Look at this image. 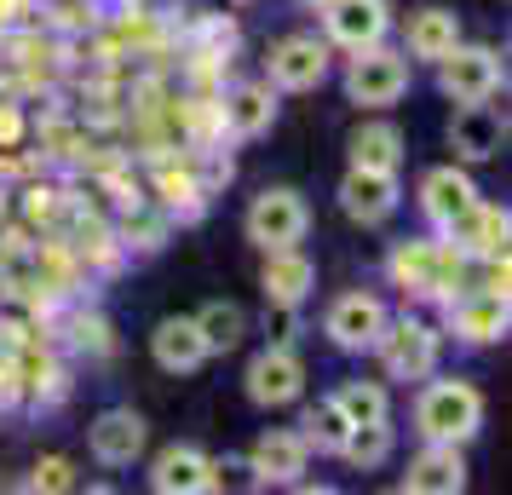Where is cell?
<instances>
[{
  "label": "cell",
  "mask_w": 512,
  "mask_h": 495,
  "mask_svg": "<svg viewBox=\"0 0 512 495\" xmlns=\"http://www.w3.org/2000/svg\"><path fill=\"white\" fill-rule=\"evenodd\" d=\"M415 432L420 444H472L484 432V392L472 380H426L415 398Z\"/></svg>",
  "instance_id": "obj_1"
},
{
  "label": "cell",
  "mask_w": 512,
  "mask_h": 495,
  "mask_svg": "<svg viewBox=\"0 0 512 495\" xmlns=\"http://www.w3.org/2000/svg\"><path fill=\"white\" fill-rule=\"evenodd\" d=\"M409 75H415V58H409V52L374 41V47L351 52L346 98L351 104H363V110H386V104H397V98L409 93Z\"/></svg>",
  "instance_id": "obj_2"
},
{
  "label": "cell",
  "mask_w": 512,
  "mask_h": 495,
  "mask_svg": "<svg viewBox=\"0 0 512 495\" xmlns=\"http://www.w3.org/2000/svg\"><path fill=\"white\" fill-rule=\"evenodd\" d=\"M242 231H248V242H254L259 254H271V248H300L305 231H311V208H305L300 190L271 185V190H259L254 202H248Z\"/></svg>",
  "instance_id": "obj_3"
},
{
  "label": "cell",
  "mask_w": 512,
  "mask_h": 495,
  "mask_svg": "<svg viewBox=\"0 0 512 495\" xmlns=\"http://www.w3.org/2000/svg\"><path fill=\"white\" fill-rule=\"evenodd\" d=\"M438 346L443 334L432 323H420V317H386V329L374 340V352H380L392 380H426L438 369Z\"/></svg>",
  "instance_id": "obj_4"
},
{
  "label": "cell",
  "mask_w": 512,
  "mask_h": 495,
  "mask_svg": "<svg viewBox=\"0 0 512 495\" xmlns=\"http://www.w3.org/2000/svg\"><path fill=\"white\" fill-rule=\"evenodd\" d=\"M501 52L495 47H478V41H455V47L438 58V87L443 98L455 104H478V98H495L501 93Z\"/></svg>",
  "instance_id": "obj_5"
},
{
  "label": "cell",
  "mask_w": 512,
  "mask_h": 495,
  "mask_svg": "<svg viewBox=\"0 0 512 495\" xmlns=\"http://www.w3.org/2000/svg\"><path fill=\"white\" fill-rule=\"evenodd\" d=\"M386 300L380 294H369V288H351V294H340L334 306H328L323 317V334L340 346V352H374V340H380V329H386Z\"/></svg>",
  "instance_id": "obj_6"
},
{
  "label": "cell",
  "mask_w": 512,
  "mask_h": 495,
  "mask_svg": "<svg viewBox=\"0 0 512 495\" xmlns=\"http://www.w3.org/2000/svg\"><path fill=\"white\" fill-rule=\"evenodd\" d=\"M403 202V185H397L392 167H346L340 179V213L357 219V225H386Z\"/></svg>",
  "instance_id": "obj_7"
},
{
  "label": "cell",
  "mask_w": 512,
  "mask_h": 495,
  "mask_svg": "<svg viewBox=\"0 0 512 495\" xmlns=\"http://www.w3.org/2000/svg\"><path fill=\"white\" fill-rule=\"evenodd\" d=\"M317 12H323L328 47L340 52H363L374 41H386V29H392V6L386 0H328Z\"/></svg>",
  "instance_id": "obj_8"
},
{
  "label": "cell",
  "mask_w": 512,
  "mask_h": 495,
  "mask_svg": "<svg viewBox=\"0 0 512 495\" xmlns=\"http://www.w3.org/2000/svg\"><path fill=\"white\" fill-rule=\"evenodd\" d=\"M242 380H248V403H259V409H288L305 392V363L294 357V346H265L248 363Z\"/></svg>",
  "instance_id": "obj_9"
},
{
  "label": "cell",
  "mask_w": 512,
  "mask_h": 495,
  "mask_svg": "<svg viewBox=\"0 0 512 495\" xmlns=\"http://www.w3.org/2000/svg\"><path fill=\"white\" fill-rule=\"evenodd\" d=\"M328 81V41L317 35H288L271 47V87L277 93H317Z\"/></svg>",
  "instance_id": "obj_10"
},
{
  "label": "cell",
  "mask_w": 512,
  "mask_h": 495,
  "mask_svg": "<svg viewBox=\"0 0 512 495\" xmlns=\"http://www.w3.org/2000/svg\"><path fill=\"white\" fill-rule=\"evenodd\" d=\"M501 144H507V116L489 98L455 104V116H449V150L461 162H489V156H501Z\"/></svg>",
  "instance_id": "obj_11"
},
{
  "label": "cell",
  "mask_w": 512,
  "mask_h": 495,
  "mask_svg": "<svg viewBox=\"0 0 512 495\" xmlns=\"http://www.w3.org/2000/svg\"><path fill=\"white\" fill-rule=\"evenodd\" d=\"M472 208H478V185L466 179L461 167H432V173L420 179V213L432 219V231L449 236Z\"/></svg>",
  "instance_id": "obj_12"
},
{
  "label": "cell",
  "mask_w": 512,
  "mask_h": 495,
  "mask_svg": "<svg viewBox=\"0 0 512 495\" xmlns=\"http://www.w3.org/2000/svg\"><path fill=\"white\" fill-rule=\"evenodd\" d=\"M150 490L156 495H208V490H219V461L202 455V449H190V444H173L156 455Z\"/></svg>",
  "instance_id": "obj_13"
},
{
  "label": "cell",
  "mask_w": 512,
  "mask_h": 495,
  "mask_svg": "<svg viewBox=\"0 0 512 495\" xmlns=\"http://www.w3.org/2000/svg\"><path fill=\"white\" fill-rule=\"evenodd\" d=\"M449 329L461 334L466 346H489V340H507L512 329V306L501 288H472L466 300H449Z\"/></svg>",
  "instance_id": "obj_14"
},
{
  "label": "cell",
  "mask_w": 512,
  "mask_h": 495,
  "mask_svg": "<svg viewBox=\"0 0 512 495\" xmlns=\"http://www.w3.org/2000/svg\"><path fill=\"white\" fill-rule=\"evenodd\" d=\"M144 438H150V426H144V415H133V409H104V415L87 426V449H93L98 467H133L144 455Z\"/></svg>",
  "instance_id": "obj_15"
},
{
  "label": "cell",
  "mask_w": 512,
  "mask_h": 495,
  "mask_svg": "<svg viewBox=\"0 0 512 495\" xmlns=\"http://www.w3.org/2000/svg\"><path fill=\"white\" fill-rule=\"evenodd\" d=\"M409 495H461L466 490V455L461 444H426L403 472Z\"/></svg>",
  "instance_id": "obj_16"
},
{
  "label": "cell",
  "mask_w": 512,
  "mask_h": 495,
  "mask_svg": "<svg viewBox=\"0 0 512 495\" xmlns=\"http://www.w3.org/2000/svg\"><path fill=\"white\" fill-rule=\"evenodd\" d=\"M311 467V449H305L300 432H265L254 449H248V472L254 484H300V472Z\"/></svg>",
  "instance_id": "obj_17"
},
{
  "label": "cell",
  "mask_w": 512,
  "mask_h": 495,
  "mask_svg": "<svg viewBox=\"0 0 512 495\" xmlns=\"http://www.w3.org/2000/svg\"><path fill=\"white\" fill-rule=\"evenodd\" d=\"M277 127V87L271 81H236L225 93V133L231 139H265Z\"/></svg>",
  "instance_id": "obj_18"
},
{
  "label": "cell",
  "mask_w": 512,
  "mask_h": 495,
  "mask_svg": "<svg viewBox=\"0 0 512 495\" xmlns=\"http://www.w3.org/2000/svg\"><path fill=\"white\" fill-rule=\"evenodd\" d=\"M150 357H156L162 375H196V369L208 363V340L196 329V317H167V323H156Z\"/></svg>",
  "instance_id": "obj_19"
},
{
  "label": "cell",
  "mask_w": 512,
  "mask_h": 495,
  "mask_svg": "<svg viewBox=\"0 0 512 495\" xmlns=\"http://www.w3.org/2000/svg\"><path fill=\"white\" fill-rule=\"evenodd\" d=\"M259 288H265V306H305V294L317 288V265L305 260L300 248H271L265 271H259Z\"/></svg>",
  "instance_id": "obj_20"
},
{
  "label": "cell",
  "mask_w": 512,
  "mask_h": 495,
  "mask_svg": "<svg viewBox=\"0 0 512 495\" xmlns=\"http://www.w3.org/2000/svg\"><path fill=\"white\" fill-rule=\"evenodd\" d=\"M455 41H461V18L449 6H420V12H409V24H403V52L420 58V64H438Z\"/></svg>",
  "instance_id": "obj_21"
},
{
  "label": "cell",
  "mask_w": 512,
  "mask_h": 495,
  "mask_svg": "<svg viewBox=\"0 0 512 495\" xmlns=\"http://www.w3.org/2000/svg\"><path fill=\"white\" fill-rule=\"evenodd\" d=\"M351 150V167H403V133H397L392 121H363L357 133L346 139Z\"/></svg>",
  "instance_id": "obj_22"
},
{
  "label": "cell",
  "mask_w": 512,
  "mask_h": 495,
  "mask_svg": "<svg viewBox=\"0 0 512 495\" xmlns=\"http://www.w3.org/2000/svg\"><path fill=\"white\" fill-rule=\"evenodd\" d=\"M346 432H351V421H346V409H340L334 398H317L300 415V438H305V449H317V455H340Z\"/></svg>",
  "instance_id": "obj_23"
},
{
  "label": "cell",
  "mask_w": 512,
  "mask_h": 495,
  "mask_svg": "<svg viewBox=\"0 0 512 495\" xmlns=\"http://www.w3.org/2000/svg\"><path fill=\"white\" fill-rule=\"evenodd\" d=\"M196 329H202V340H208V357L213 352H236L248 317H242V306H231V300H213V306L196 311Z\"/></svg>",
  "instance_id": "obj_24"
},
{
  "label": "cell",
  "mask_w": 512,
  "mask_h": 495,
  "mask_svg": "<svg viewBox=\"0 0 512 495\" xmlns=\"http://www.w3.org/2000/svg\"><path fill=\"white\" fill-rule=\"evenodd\" d=\"M334 403L346 409V421H351V426L392 421V398H386V386H380V380H346V386L334 392Z\"/></svg>",
  "instance_id": "obj_25"
},
{
  "label": "cell",
  "mask_w": 512,
  "mask_h": 495,
  "mask_svg": "<svg viewBox=\"0 0 512 495\" xmlns=\"http://www.w3.org/2000/svg\"><path fill=\"white\" fill-rule=\"evenodd\" d=\"M386 455H392V426H386V421L351 426L346 444H340V461H351V467H363V472H374Z\"/></svg>",
  "instance_id": "obj_26"
},
{
  "label": "cell",
  "mask_w": 512,
  "mask_h": 495,
  "mask_svg": "<svg viewBox=\"0 0 512 495\" xmlns=\"http://www.w3.org/2000/svg\"><path fill=\"white\" fill-rule=\"evenodd\" d=\"M29 484H35V490H75V467L52 455V461H41V467H35V478H29Z\"/></svg>",
  "instance_id": "obj_27"
},
{
  "label": "cell",
  "mask_w": 512,
  "mask_h": 495,
  "mask_svg": "<svg viewBox=\"0 0 512 495\" xmlns=\"http://www.w3.org/2000/svg\"><path fill=\"white\" fill-rule=\"evenodd\" d=\"M294 311L300 306H271L265 311V334H271V346H294Z\"/></svg>",
  "instance_id": "obj_28"
},
{
  "label": "cell",
  "mask_w": 512,
  "mask_h": 495,
  "mask_svg": "<svg viewBox=\"0 0 512 495\" xmlns=\"http://www.w3.org/2000/svg\"><path fill=\"white\" fill-rule=\"evenodd\" d=\"M305 6H328V0H305Z\"/></svg>",
  "instance_id": "obj_29"
}]
</instances>
